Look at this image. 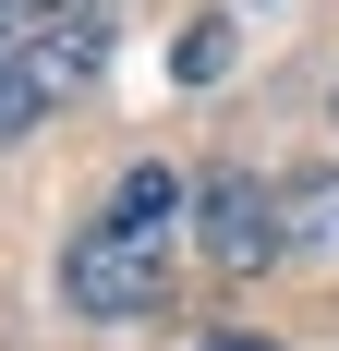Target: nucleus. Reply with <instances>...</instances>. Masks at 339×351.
I'll return each mask as SVG.
<instances>
[{"instance_id": "4", "label": "nucleus", "mask_w": 339, "mask_h": 351, "mask_svg": "<svg viewBox=\"0 0 339 351\" xmlns=\"http://www.w3.org/2000/svg\"><path fill=\"white\" fill-rule=\"evenodd\" d=\"M206 351H267V339H206Z\"/></svg>"}, {"instance_id": "3", "label": "nucleus", "mask_w": 339, "mask_h": 351, "mask_svg": "<svg viewBox=\"0 0 339 351\" xmlns=\"http://www.w3.org/2000/svg\"><path fill=\"white\" fill-rule=\"evenodd\" d=\"M73 12H97V0H0V36H36V25H73Z\"/></svg>"}, {"instance_id": "2", "label": "nucleus", "mask_w": 339, "mask_h": 351, "mask_svg": "<svg viewBox=\"0 0 339 351\" xmlns=\"http://www.w3.org/2000/svg\"><path fill=\"white\" fill-rule=\"evenodd\" d=\"M194 243H206L218 279H255V267L291 243V218H279V194H267L255 170H206V182H194Z\"/></svg>"}, {"instance_id": "1", "label": "nucleus", "mask_w": 339, "mask_h": 351, "mask_svg": "<svg viewBox=\"0 0 339 351\" xmlns=\"http://www.w3.org/2000/svg\"><path fill=\"white\" fill-rule=\"evenodd\" d=\"M170 243H182V218H121V206H97L85 230H73V254H61V291H73V315H145L170 291Z\"/></svg>"}]
</instances>
